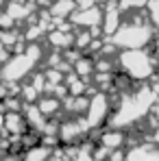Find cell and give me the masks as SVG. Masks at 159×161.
I'll list each match as a JSON object with an SVG mask.
<instances>
[{
    "label": "cell",
    "mask_w": 159,
    "mask_h": 161,
    "mask_svg": "<svg viewBox=\"0 0 159 161\" xmlns=\"http://www.w3.org/2000/svg\"><path fill=\"white\" fill-rule=\"evenodd\" d=\"M150 28L148 26H139V24H124L120 26V31L116 33L113 37V44L116 46H124V48H131V50H139L144 44L150 42Z\"/></svg>",
    "instance_id": "obj_1"
},
{
    "label": "cell",
    "mask_w": 159,
    "mask_h": 161,
    "mask_svg": "<svg viewBox=\"0 0 159 161\" xmlns=\"http://www.w3.org/2000/svg\"><path fill=\"white\" fill-rule=\"evenodd\" d=\"M120 63L127 70V74H131L135 79H146V76H150V70H153L148 54L139 53V50H129V53L120 54Z\"/></svg>",
    "instance_id": "obj_2"
},
{
    "label": "cell",
    "mask_w": 159,
    "mask_h": 161,
    "mask_svg": "<svg viewBox=\"0 0 159 161\" xmlns=\"http://www.w3.org/2000/svg\"><path fill=\"white\" fill-rule=\"evenodd\" d=\"M107 107H109V103H107V98L103 94L92 98L89 105H87V124L89 126H98V122L107 115Z\"/></svg>",
    "instance_id": "obj_3"
},
{
    "label": "cell",
    "mask_w": 159,
    "mask_h": 161,
    "mask_svg": "<svg viewBox=\"0 0 159 161\" xmlns=\"http://www.w3.org/2000/svg\"><path fill=\"white\" fill-rule=\"evenodd\" d=\"M100 20H103V13H100L98 7H94V9H79V11H74V15H72V22H74V24L87 26V28L98 26Z\"/></svg>",
    "instance_id": "obj_4"
},
{
    "label": "cell",
    "mask_w": 159,
    "mask_h": 161,
    "mask_svg": "<svg viewBox=\"0 0 159 161\" xmlns=\"http://www.w3.org/2000/svg\"><path fill=\"white\" fill-rule=\"evenodd\" d=\"M74 9H79L77 7V0H54L53 4H50V15L57 18V20H63V18L74 15L72 13Z\"/></svg>",
    "instance_id": "obj_5"
},
{
    "label": "cell",
    "mask_w": 159,
    "mask_h": 161,
    "mask_svg": "<svg viewBox=\"0 0 159 161\" xmlns=\"http://www.w3.org/2000/svg\"><path fill=\"white\" fill-rule=\"evenodd\" d=\"M7 13L13 18V20H24L33 13V4H26L22 0H11L7 4Z\"/></svg>",
    "instance_id": "obj_6"
},
{
    "label": "cell",
    "mask_w": 159,
    "mask_h": 161,
    "mask_svg": "<svg viewBox=\"0 0 159 161\" xmlns=\"http://www.w3.org/2000/svg\"><path fill=\"white\" fill-rule=\"evenodd\" d=\"M129 161H159V153L148 146H142L129 153Z\"/></svg>",
    "instance_id": "obj_7"
},
{
    "label": "cell",
    "mask_w": 159,
    "mask_h": 161,
    "mask_svg": "<svg viewBox=\"0 0 159 161\" xmlns=\"http://www.w3.org/2000/svg\"><path fill=\"white\" fill-rule=\"evenodd\" d=\"M48 157H50V150L44 146H37V148H31L24 155V161H46Z\"/></svg>",
    "instance_id": "obj_8"
},
{
    "label": "cell",
    "mask_w": 159,
    "mask_h": 161,
    "mask_svg": "<svg viewBox=\"0 0 159 161\" xmlns=\"http://www.w3.org/2000/svg\"><path fill=\"white\" fill-rule=\"evenodd\" d=\"M120 142H124V135L122 133H107V135H103V146H107V148H120Z\"/></svg>",
    "instance_id": "obj_9"
},
{
    "label": "cell",
    "mask_w": 159,
    "mask_h": 161,
    "mask_svg": "<svg viewBox=\"0 0 159 161\" xmlns=\"http://www.w3.org/2000/svg\"><path fill=\"white\" fill-rule=\"evenodd\" d=\"M139 7H148V0H118V9L120 11H131Z\"/></svg>",
    "instance_id": "obj_10"
},
{
    "label": "cell",
    "mask_w": 159,
    "mask_h": 161,
    "mask_svg": "<svg viewBox=\"0 0 159 161\" xmlns=\"http://www.w3.org/2000/svg\"><path fill=\"white\" fill-rule=\"evenodd\" d=\"M50 42L54 46H68V44H72V37L65 35L63 31H54V33H50Z\"/></svg>",
    "instance_id": "obj_11"
},
{
    "label": "cell",
    "mask_w": 159,
    "mask_h": 161,
    "mask_svg": "<svg viewBox=\"0 0 159 161\" xmlns=\"http://www.w3.org/2000/svg\"><path fill=\"white\" fill-rule=\"evenodd\" d=\"M148 15H150V20H153V24L159 26V0H148Z\"/></svg>",
    "instance_id": "obj_12"
},
{
    "label": "cell",
    "mask_w": 159,
    "mask_h": 161,
    "mask_svg": "<svg viewBox=\"0 0 159 161\" xmlns=\"http://www.w3.org/2000/svg\"><path fill=\"white\" fill-rule=\"evenodd\" d=\"M57 107H59V103H57V100H53V98H46V100H42V103H39V111H42L44 115L54 113V111H57Z\"/></svg>",
    "instance_id": "obj_13"
},
{
    "label": "cell",
    "mask_w": 159,
    "mask_h": 161,
    "mask_svg": "<svg viewBox=\"0 0 159 161\" xmlns=\"http://www.w3.org/2000/svg\"><path fill=\"white\" fill-rule=\"evenodd\" d=\"M98 0H77V7L79 9H94Z\"/></svg>",
    "instance_id": "obj_14"
},
{
    "label": "cell",
    "mask_w": 159,
    "mask_h": 161,
    "mask_svg": "<svg viewBox=\"0 0 159 161\" xmlns=\"http://www.w3.org/2000/svg\"><path fill=\"white\" fill-rule=\"evenodd\" d=\"M89 39H92V37H89V33H81L79 39H77V46H79V48H83L85 44H89Z\"/></svg>",
    "instance_id": "obj_15"
},
{
    "label": "cell",
    "mask_w": 159,
    "mask_h": 161,
    "mask_svg": "<svg viewBox=\"0 0 159 161\" xmlns=\"http://www.w3.org/2000/svg\"><path fill=\"white\" fill-rule=\"evenodd\" d=\"M74 161H96V159H94V157H92L87 150H81L79 155H77V159H74Z\"/></svg>",
    "instance_id": "obj_16"
},
{
    "label": "cell",
    "mask_w": 159,
    "mask_h": 161,
    "mask_svg": "<svg viewBox=\"0 0 159 161\" xmlns=\"http://www.w3.org/2000/svg\"><path fill=\"white\" fill-rule=\"evenodd\" d=\"M7 161H18V159H15V157H9V159H7Z\"/></svg>",
    "instance_id": "obj_17"
}]
</instances>
